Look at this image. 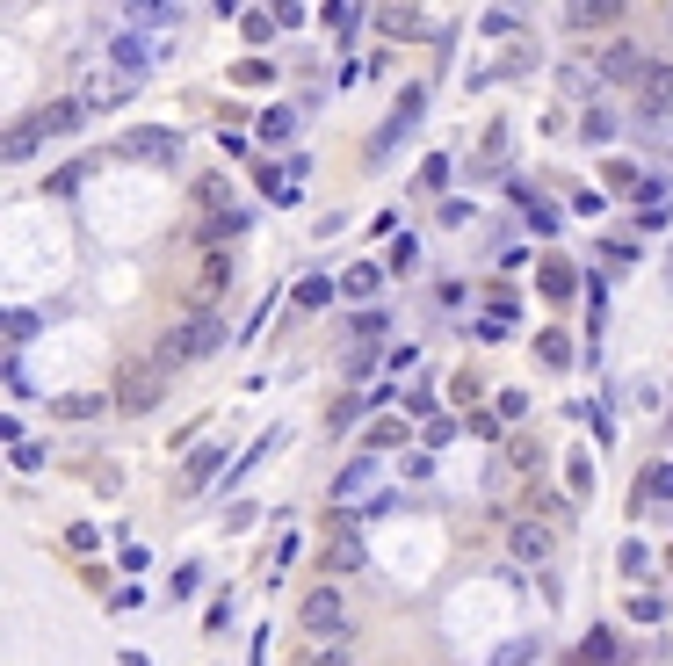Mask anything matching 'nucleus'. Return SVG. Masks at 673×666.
<instances>
[{"mask_svg":"<svg viewBox=\"0 0 673 666\" xmlns=\"http://www.w3.org/2000/svg\"><path fill=\"white\" fill-rule=\"evenodd\" d=\"M645 66H652L645 44H630V37L594 44V73H601V80H616V87H637V80H645Z\"/></svg>","mask_w":673,"mask_h":666,"instance_id":"0eeeda50","label":"nucleus"},{"mask_svg":"<svg viewBox=\"0 0 673 666\" xmlns=\"http://www.w3.org/2000/svg\"><path fill=\"white\" fill-rule=\"evenodd\" d=\"M449 181H456V160H449V153H427V160H420V189H427V196H442Z\"/></svg>","mask_w":673,"mask_h":666,"instance_id":"c85d7f7f","label":"nucleus"},{"mask_svg":"<svg viewBox=\"0 0 673 666\" xmlns=\"http://www.w3.org/2000/svg\"><path fill=\"white\" fill-rule=\"evenodd\" d=\"M565 22L572 29H608V22H623V8L616 0H594V8H565Z\"/></svg>","mask_w":673,"mask_h":666,"instance_id":"c756f323","label":"nucleus"},{"mask_svg":"<svg viewBox=\"0 0 673 666\" xmlns=\"http://www.w3.org/2000/svg\"><path fill=\"white\" fill-rule=\"evenodd\" d=\"M225 341H232V333H225L218 312H189V319H174L160 341H152V370L167 377V370H189V362H210Z\"/></svg>","mask_w":673,"mask_h":666,"instance_id":"f257e3e1","label":"nucleus"},{"mask_svg":"<svg viewBox=\"0 0 673 666\" xmlns=\"http://www.w3.org/2000/svg\"><path fill=\"white\" fill-rule=\"evenodd\" d=\"M160 58H167V44L152 37V29H124V37H109V66H116V80H152L160 73Z\"/></svg>","mask_w":673,"mask_h":666,"instance_id":"7ed1b4c3","label":"nucleus"},{"mask_svg":"<svg viewBox=\"0 0 673 666\" xmlns=\"http://www.w3.org/2000/svg\"><path fill=\"white\" fill-rule=\"evenodd\" d=\"M579 283H587V276H579V268H572L565 254H543V261H536V290L550 297V305H572Z\"/></svg>","mask_w":673,"mask_h":666,"instance_id":"9b49d317","label":"nucleus"},{"mask_svg":"<svg viewBox=\"0 0 673 666\" xmlns=\"http://www.w3.org/2000/svg\"><path fill=\"white\" fill-rule=\"evenodd\" d=\"M666 290H673V247H666Z\"/></svg>","mask_w":673,"mask_h":666,"instance_id":"13d9d810","label":"nucleus"},{"mask_svg":"<svg viewBox=\"0 0 673 666\" xmlns=\"http://www.w3.org/2000/svg\"><path fill=\"white\" fill-rule=\"evenodd\" d=\"M478 29L500 44V37H522V29H529V15H522V8H485V15H478Z\"/></svg>","mask_w":673,"mask_h":666,"instance_id":"a878e982","label":"nucleus"},{"mask_svg":"<svg viewBox=\"0 0 673 666\" xmlns=\"http://www.w3.org/2000/svg\"><path fill=\"white\" fill-rule=\"evenodd\" d=\"M131 95H138L131 80H87V87H80V102H87V109H109V102H131Z\"/></svg>","mask_w":673,"mask_h":666,"instance_id":"bb28decb","label":"nucleus"},{"mask_svg":"<svg viewBox=\"0 0 673 666\" xmlns=\"http://www.w3.org/2000/svg\"><path fill=\"white\" fill-rule=\"evenodd\" d=\"M196 587H203V565H196V558H189V565H174V594H181V601H189Z\"/></svg>","mask_w":673,"mask_h":666,"instance_id":"a18cd8bd","label":"nucleus"},{"mask_svg":"<svg viewBox=\"0 0 673 666\" xmlns=\"http://www.w3.org/2000/svg\"><path fill=\"white\" fill-rule=\"evenodd\" d=\"M616 565L630 572V580H645V565H652V551H645V543H637V536H630V543H623V551H616Z\"/></svg>","mask_w":673,"mask_h":666,"instance_id":"4c0bfd02","label":"nucleus"},{"mask_svg":"<svg viewBox=\"0 0 673 666\" xmlns=\"http://www.w3.org/2000/svg\"><path fill=\"white\" fill-rule=\"evenodd\" d=\"M116 153H124V160H160V167H174V160H181V138H174V131H152V124H131L124 138H116Z\"/></svg>","mask_w":673,"mask_h":666,"instance_id":"6e6552de","label":"nucleus"},{"mask_svg":"<svg viewBox=\"0 0 673 666\" xmlns=\"http://www.w3.org/2000/svg\"><path fill=\"white\" fill-rule=\"evenodd\" d=\"M507 196H514V203H522V218H529V232H536V239H550V232H558V225H565V210H550V203H543V196L529 189V181H514V189H507Z\"/></svg>","mask_w":673,"mask_h":666,"instance_id":"f3484780","label":"nucleus"},{"mask_svg":"<svg viewBox=\"0 0 673 666\" xmlns=\"http://www.w3.org/2000/svg\"><path fill=\"white\" fill-rule=\"evenodd\" d=\"M485 666H536V638H507V645H493V659Z\"/></svg>","mask_w":673,"mask_h":666,"instance_id":"2f4dec72","label":"nucleus"},{"mask_svg":"<svg viewBox=\"0 0 673 666\" xmlns=\"http://www.w3.org/2000/svg\"><path fill=\"white\" fill-rule=\"evenodd\" d=\"M239 29H247L254 44H268V37H275V29H283V22H275V15H261V8H254V15H239Z\"/></svg>","mask_w":673,"mask_h":666,"instance_id":"79ce46f5","label":"nucleus"},{"mask_svg":"<svg viewBox=\"0 0 673 666\" xmlns=\"http://www.w3.org/2000/svg\"><path fill=\"white\" fill-rule=\"evenodd\" d=\"M370 413H384V399H377V391H341V399L326 406V428H362Z\"/></svg>","mask_w":673,"mask_h":666,"instance_id":"2eb2a0df","label":"nucleus"},{"mask_svg":"<svg viewBox=\"0 0 673 666\" xmlns=\"http://www.w3.org/2000/svg\"><path fill=\"white\" fill-rule=\"evenodd\" d=\"M297 666H348V652H341V645H312Z\"/></svg>","mask_w":673,"mask_h":666,"instance_id":"3c124183","label":"nucleus"},{"mask_svg":"<svg viewBox=\"0 0 673 666\" xmlns=\"http://www.w3.org/2000/svg\"><path fill=\"white\" fill-rule=\"evenodd\" d=\"M377 478H384V457H370V449H362V457H348L341 478H333V507H355L362 493L377 486Z\"/></svg>","mask_w":673,"mask_h":666,"instance_id":"9d476101","label":"nucleus"},{"mask_svg":"<svg viewBox=\"0 0 673 666\" xmlns=\"http://www.w3.org/2000/svg\"><path fill=\"white\" fill-rule=\"evenodd\" d=\"M225 623H232V594H218V601H210V616H203V630H210V638H225Z\"/></svg>","mask_w":673,"mask_h":666,"instance_id":"37998d69","label":"nucleus"},{"mask_svg":"<svg viewBox=\"0 0 673 666\" xmlns=\"http://www.w3.org/2000/svg\"><path fill=\"white\" fill-rule=\"evenodd\" d=\"M493 312L514 326V319H522V290H500V283H493Z\"/></svg>","mask_w":673,"mask_h":666,"instance_id":"49530a36","label":"nucleus"},{"mask_svg":"<svg viewBox=\"0 0 673 666\" xmlns=\"http://www.w3.org/2000/svg\"><path fill=\"white\" fill-rule=\"evenodd\" d=\"M341 623H348L341 587H312V594L297 601V630H312V645H333V638H341Z\"/></svg>","mask_w":673,"mask_h":666,"instance_id":"39448f33","label":"nucleus"},{"mask_svg":"<svg viewBox=\"0 0 673 666\" xmlns=\"http://www.w3.org/2000/svg\"><path fill=\"white\" fill-rule=\"evenodd\" d=\"M507 551L522 558V565H543L550 558V522H543V514H522V522L507 529Z\"/></svg>","mask_w":673,"mask_h":666,"instance_id":"ddd939ff","label":"nucleus"},{"mask_svg":"<svg viewBox=\"0 0 673 666\" xmlns=\"http://www.w3.org/2000/svg\"><path fill=\"white\" fill-rule=\"evenodd\" d=\"M304 124V109H261V145H290Z\"/></svg>","mask_w":673,"mask_h":666,"instance_id":"b1692460","label":"nucleus"},{"mask_svg":"<svg viewBox=\"0 0 673 666\" xmlns=\"http://www.w3.org/2000/svg\"><path fill=\"white\" fill-rule=\"evenodd\" d=\"M210 478H225L218 471V449H196V457L181 464V486H210Z\"/></svg>","mask_w":673,"mask_h":666,"instance_id":"7c9ffc66","label":"nucleus"},{"mask_svg":"<svg viewBox=\"0 0 673 666\" xmlns=\"http://www.w3.org/2000/svg\"><path fill=\"white\" fill-rule=\"evenodd\" d=\"M413 442V428H406V420H370V428H362V449H370V457H384V449H406Z\"/></svg>","mask_w":673,"mask_h":666,"instance_id":"aec40b11","label":"nucleus"},{"mask_svg":"<svg viewBox=\"0 0 673 666\" xmlns=\"http://www.w3.org/2000/svg\"><path fill=\"white\" fill-rule=\"evenodd\" d=\"M80 124H87V102H80V95H73V102H51V109H37V116H22V124L8 131V167L29 160V145L66 138V131H80Z\"/></svg>","mask_w":673,"mask_h":666,"instance_id":"f03ea898","label":"nucleus"},{"mask_svg":"<svg viewBox=\"0 0 673 666\" xmlns=\"http://www.w3.org/2000/svg\"><path fill=\"white\" fill-rule=\"evenodd\" d=\"M268 73H275V66H268V58H247V66H232V80H239V87H261Z\"/></svg>","mask_w":673,"mask_h":666,"instance_id":"8fccbe9b","label":"nucleus"},{"mask_svg":"<svg viewBox=\"0 0 673 666\" xmlns=\"http://www.w3.org/2000/svg\"><path fill=\"white\" fill-rule=\"evenodd\" d=\"M333 297H341V283H333V276H297L290 305H297V312H319V305H333Z\"/></svg>","mask_w":673,"mask_h":666,"instance_id":"5701e85b","label":"nucleus"},{"mask_svg":"<svg viewBox=\"0 0 673 666\" xmlns=\"http://www.w3.org/2000/svg\"><path fill=\"white\" fill-rule=\"evenodd\" d=\"M116 406V391H66V399H51V420H102Z\"/></svg>","mask_w":673,"mask_h":666,"instance_id":"a211bd4d","label":"nucleus"},{"mask_svg":"<svg viewBox=\"0 0 673 666\" xmlns=\"http://www.w3.org/2000/svg\"><path fill=\"white\" fill-rule=\"evenodd\" d=\"M659 616H666L659 594H630V623H659Z\"/></svg>","mask_w":673,"mask_h":666,"instance_id":"a19ab883","label":"nucleus"},{"mask_svg":"<svg viewBox=\"0 0 673 666\" xmlns=\"http://www.w3.org/2000/svg\"><path fill=\"white\" fill-rule=\"evenodd\" d=\"M29 333H44V312H8V348H29Z\"/></svg>","mask_w":673,"mask_h":666,"instance_id":"72a5a7b5","label":"nucleus"},{"mask_svg":"<svg viewBox=\"0 0 673 666\" xmlns=\"http://www.w3.org/2000/svg\"><path fill=\"white\" fill-rule=\"evenodd\" d=\"M406 413H413V420L435 413V384H413V391H406Z\"/></svg>","mask_w":673,"mask_h":666,"instance_id":"de8ad7c7","label":"nucleus"},{"mask_svg":"<svg viewBox=\"0 0 673 666\" xmlns=\"http://www.w3.org/2000/svg\"><path fill=\"white\" fill-rule=\"evenodd\" d=\"M572 666H623V638L616 630H587V638H579V652H572Z\"/></svg>","mask_w":673,"mask_h":666,"instance_id":"6ab92c4d","label":"nucleus"},{"mask_svg":"<svg viewBox=\"0 0 673 666\" xmlns=\"http://www.w3.org/2000/svg\"><path fill=\"white\" fill-rule=\"evenodd\" d=\"M471 341H507V319H500V312H485V319H471Z\"/></svg>","mask_w":673,"mask_h":666,"instance_id":"c03bdc74","label":"nucleus"},{"mask_svg":"<svg viewBox=\"0 0 673 666\" xmlns=\"http://www.w3.org/2000/svg\"><path fill=\"white\" fill-rule=\"evenodd\" d=\"M319 22H326V29H333V37H341V44H348V37H355V29H362V22H370V15H362V8H355V0H333V8H326Z\"/></svg>","mask_w":673,"mask_h":666,"instance_id":"cd10ccee","label":"nucleus"},{"mask_svg":"<svg viewBox=\"0 0 673 666\" xmlns=\"http://www.w3.org/2000/svg\"><path fill=\"white\" fill-rule=\"evenodd\" d=\"M160 406V370L152 362H131L124 384H116V413H152Z\"/></svg>","mask_w":673,"mask_h":666,"instance_id":"1a4fd4ad","label":"nucleus"},{"mask_svg":"<svg viewBox=\"0 0 673 666\" xmlns=\"http://www.w3.org/2000/svg\"><path fill=\"white\" fill-rule=\"evenodd\" d=\"M449 435H456V420H449V413H442V420H427V435H420V449H442V442H449Z\"/></svg>","mask_w":673,"mask_h":666,"instance_id":"603ef678","label":"nucleus"},{"mask_svg":"<svg viewBox=\"0 0 673 666\" xmlns=\"http://www.w3.org/2000/svg\"><path fill=\"white\" fill-rule=\"evenodd\" d=\"M565 486H572V500H587L594 493V464L587 457H565Z\"/></svg>","mask_w":673,"mask_h":666,"instance_id":"e433bc0d","label":"nucleus"},{"mask_svg":"<svg viewBox=\"0 0 673 666\" xmlns=\"http://www.w3.org/2000/svg\"><path fill=\"white\" fill-rule=\"evenodd\" d=\"M630 514H637V522H673V464L659 457V464H645V471H637V486H630Z\"/></svg>","mask_w":673,"mask_h":666,"instance_id":"20e7f679","label":"nucleus"},{"mask_svg":"<svg viewBox=\"0 0 673 666\" xmlns=\"http://www.w3.org/2000/svg\"><path fill=\"white\" fill-rule=\"evenodd\" d=\"M587 420H594V442H616V413L608 406H587Z\"/></svg>","mask_w":673,"mask_h":666,"instance_id":"864d4df0","label":"nucleus"},{"mask_svg":"<svg viewBox=\"0 0 673 666\" xmlns=\"http://www.w3.org/2000/svg\"><path fill=\"white\" fill-rule=\"evenodd\" d=\"M420 116H427V87H406L399 109H391V124H384V131H370V160H391V153H399V145L420 131Z\"/></svg>","mask_w":673,"mask_h":666,"instance_id":"423d86ee","label":"nucleus"},{"mask_svg":"<svg viewBox=\"0 0 673 666\" xmlns=\"http://www.w3.org/2000/svg\"><path fill=\"white\" fill-rule=\"evenodd\" d=\"M384 29H391V37H413V29H427V22H420L413 8H391V15H384Z\"/></svg>","mask_w":673,"mask_h":666,"instance_id":"09e8293b","label":"nucleus"},{"mask_svg":"<svg viewBox=\"0 0 673 666\" xmlns=\"http://www.w3.org/2000/svg\"><path fill=\"white\" fill-rule=\"evenodd\" d=\"M637 102H645V116H673V58H652L645 66V80H637Z\"/></svg>","mask_w":673,"mask_h":666,"instance_id":"f8f14e48","label":"nucleus"},{"mask_svg":"<svg viewBox=\"0 0 673 666\" xmlns=\"http://www.w3.org/2000/svg\"><path fill=\"white\" fill-rule=\"evenodd\" d=\"M601 189H608V196H645V174H637L630 160H608V167H601Z\"/></svg>","mask_w":673,"mask_h":666,"instance_id":"393cba45","label":"nucleus"},{"mask_svg":"<svg viewBox=\"0 0 673 666\" xmlns=\"http://www.w3.org/2000/svg\"><path fill=\"white\" fill-rule=\"evenodd\" d=\"M572 355H579V348H572L565 326H543V333H536V362H550V370H572Z\"/></svg>","mask_w":673,"mask_h":666,"instance_id":"412c9836","label":"nucleus"},{"mask_svg":"<svg viewBox=\"0 0 673 666\" xmlns=\"http://www.w3.org/2000/svg\"><path fill=\"white\" fill-rule=\"evenodd\" d=\"M673 225V210L666 203H652V210H637V239H652V232H666Z\"/></svg>","mask_w":673,"mask_h":666,"instance_id":"ea45409f","label":"nucleus"},{"mask_svg":"<svg viewBox=\"0 0 673 666\" xmlns=\"http://www.w3.org/2000/svg\"><path fill=\"white\" fill-rule=\"evenodd\" d=\"M377 290H384V268H377V261H355L348 276H341V297H355V305H370Z\"/></svg>","mask_w":673,"mask_h":666,"instance_id":"4be33fe9","label":"nucleus"},{"mask_svg":"<svg viewBox=\"0 0 673 666\" xmlns=\"http://www.w3.org/2000/svg\"><path fill=\"white\" fill-rule=\"evenodd\" d=\"M297 551H304V536H297V529H283V536H275V558L261 565V580H275L283 565H297Z\"/></svg>","mask_w":673,"mask_h":666,"instance_id":"473e14b6","label":"nucleus"},{"mask_svg":"<svg viewBox=\"0 0 673 666\" xmlns=\"http://www.w3.org/2000/svg\"><path fill=\"white\" fill-rule=\"evenodd\" d=\"M579 138H587V145H608V138H616V116H608V109H587V116H579Z\"/></svg>","mask_w":673,"mask_h":666,"instance_id":"f704fd0d","label":"nucleus"},{"mask_svg":"<svg viewBox=\"0 0 673 666\" xmlns=\"http://www.w3.org/2000/svg\"><path fill=\"white\" fill-rule=\"evenodd\" d=\"M51 464V442H15V471H44Z\"/></svg>","mask_w":673,"mask_h":666,"instance_id":"58836bf2","label":"nucleus"},{"mask_svg":"<svg viewBox=\"0 0 673 666\" xmlns=\"http://www.w3.org/2000/svg\"><path fill=\"white\" fill-rule=\"evenodd\" d=\"M666 565H673V543H666Z\"/></svg>","mask_w":673,"mask_h":666,"instance_id":"bf43d9fd","label":"nucleus"},{"mask_svg":"<svg viewBox=\"0 0 673 666\" xmlns=\"http://www.w3.org/2000/svg\"><path fill=\"white\" fill-rule=\"evenodd\" d=\"M247 225H254V210H203V225H196V239L203 247H232V239H247Z\"/></svg>","mask_w":673,"mask_h":666,"instance_id":"4468645a","label":"nucleus"},{"mask_svg":"<svg viewBox=\"0 0 673 666\" xmlns=\"http://www.w3.org/2000/svg\"><path fill=\"white\" fill-rule=\"evenodd\" d=\"M493 413H500V420H507V428H514V420H522V413H529V391H522V384H507V391H500V399H493Z\"/></svg>","mask_w":673,"mask_h":666,"instance_id":"c9c22d12","label":"nucleus"},{"mask_svg":"<svg viewBox=\"0 0 673 666\" xmlns=\"http://www.w3.org/2000/svg\"><path fill=\"white\" fill-rule=\"evenodd\" d=\"M500 428H507V420H500V413H493V406H485V413H471V435H485V442H493V435H500Z\"/></svg>","mask_w":673,"mask_h":666,"instance_id":"5fc2aeb1","label":"nucleus"},{"mask_svg":"<svg viewBox=\"0 0 673 666\" xmlns=\"http://www.w3.org/2000/svg\"><path fill=\"white\" fill-rule=\"evenodd\" d=\"M116 666H152V659H145V652H124V659H116Z\"/></svg>","mask_w":673,"mask_h":666,"instance_id":"4d7b16f0","label":"nucleus"},{"mask_svg":"<svg viewBox=\"0 0 673 666\" xmlns=\"http://www.w3.org/2000/svg\"><path fill=\"white\" fill-rule=\"evenodd\" d=\"M225 290H232V247H225V254H203V268H196V305H218Z\"/></svg>","mask_w":673,"mask_h":666,"instance_id":"dca6fc26","label":"nucleus"},{"mask_svg":"<svg viewBox=\"0 0 673 666\" xmlns=\"http://www.w3.org/2000/svg\"><path fill=\"white\" fill-rule=\"evenodd\" d=\"M572 210L579 218H601V189H572Z\"/></svg>","mask_w":673,"mask_h":666,"instance_id":"6e6d98bb","label":"nucleus"}]
</instances>
